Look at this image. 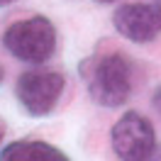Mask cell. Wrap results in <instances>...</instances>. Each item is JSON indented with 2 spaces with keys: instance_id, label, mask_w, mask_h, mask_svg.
Here are the masks:
<instances>
[{
  "instance_id": "3",
  "label": "cell",
  "mask_w": 161,
  "mask_h": 161,
  "mask_svg": "<svg viewBox=\"0 0 161 161\" xmlns=\"http://www.w3.org/2000/svg\"><path fill=\"white\" fill-rule=\"evenodd\" d=\"M110 142L122 161H147L156 147V134L144 115L127 112L112 125Z\"/></svg>"
},
{
  "instance_id": "2",
  "label": "cell",
  "mask_w": 161,
  "mask_h": 161,
  "mask_svg": "<svg viewBox=\"0 0 161 161\" xmlns=\"http://www.w3.org/2000/svg\"><path fill=\"white\" fill-rule=\"evenodd\" d=\"M3 44L15 59L27 64H44L56 51V27L47 17L34 15L12 22L3 34Z\"/></svg>"
},
{
  "instance_id": "10",
  "label": "cell",
  "mask_w": 161,
  "mask_h": 161,
  "mask_svg": "<svg viewBox=\"0 0 161 161\" xmlns=\"http://www.w3.org/2000/svg\"><path fill=\"white\" fill-rule=\"evenodd\" d=\"M98 3H115V0H98Z\"/></svg>"
},
{
  "instance_id": "4",
  "label": "cell",
  "mask_w": 161,
  "mask_h": 161,
  "mask_svg": "<svg viewBox=\"0 0 161 161\" xmlns=\"http://www.w3.org/2000/svg\"><path fill=\"white\" fill-rule=\"evenodd\" d=\"M64 73L59 71H27L17 80V98L30 115H47L64 93Z\"/></svg>"
},
{
  "instance_id": "9",
  "label": "cell",
  "mask_w": 161,
  "mask_h": 161,
  "mask_svg": "<svg viewBox=\"0 0 161 161\" xmlns=\"http://www.w3.org/2000/svg\"><path fill=\"white\" fill-rule=\"evenodd\" d=\"M3 134H5V127H3V125H0V142H3Z\"/></svg>"
},
{
  "instance_id": "11",
  "label": "cell",
  "mask_w": 161,
  "mask_h": 161,
  "mask_svg": "<svg viewBox=\"0 0 161 161\" xmlns=\"http://www.w3.org/2000/svg\"><path fill=\"white\" fill-rule=\"evenodd\" d=\"M0 78H3V71H0Z\"/></svg>"
},
{
  "instance_id": "6",
  "label": "cell",
  "mask_w": 161,
  "mask_h": 161,
  "mask_svg": "<svg viewBox=\"0 0 161 161\" xmlns=\"http://www.w3.org/2000/svg\"><path fill=\"white\" fill-rule=\"evenodd\" d=\"M0 161H69V156L47 142H12L3 149Z\"/></svg>"
},
{
  "instance_id": "5",
  "label": "cell",
  "mask_w": 161,
  "mask_h": 161,
  "mask_svg": "<svg viewBox=\"0 0 161 161\" xmlns=\"http://www.w3.org/2000/svg\"><path fill=\"white\" fill-rule=\"evenodd\" d=\"M112 25L125 39L144 44L161 34V3H127L112 15Z\"/></svg>"
},
{
  "instance_id": "7",
  "label": "cell",
  "mask_w": 161,
  "mask_h": 161,
  "mask_svg": "<svg viewBox=\"0 0 161 161\" xmlns=\"http://www.w3.org/2000/svg\"><path fill=\"white\" fill-rule=\"evenodd\" d=\"M154 103H156V108L161 110V88L156 91V95H154Z\"/></svg>"
},
{
  "instance_id": "8",
  "label": "cell",
  "mask_w": 161,
  "mask_h": 161,
  "mask_svg": "<svg viewBox=\"0 0 161 161\" xmlns=\"http://www.w3.org/2000/svg\"><path fill=\"white\" fill-rule=\"evenodd\" d=\"M10 3H15V0H0V5H10Z\"/></svg>"
},
{
  "instance_id": "1",
  "label": "cell",
  "mask_w": 161,
  "mask_h": 161,
  "mask_svg": "<svg viewBox=\"0 0 161 161\" xmlns=\"http://www.w3.org/2000/svg\"><path fill=\"white\" fill-rule=\"evenodd\" d=\"M86 73V83H88V93L98 105L105 108H117L122 103H127L132 93V61L120 54V51H112V54H103L91 59L83 66Z\"/></svg>"
}]
</instances>
